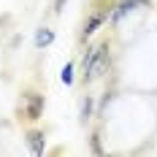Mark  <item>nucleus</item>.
Segmentation results:
<instances>
[{"label":"nucleus","mask_w":157,"mask_h":157,"mask_svg":"<svg viewBox=\"0 0 157 157\" xmlns=\"http://www.w3.org/2000/svg\"><path fill=\"white\" fill-rule=\"evenodd\" d=\"M109 44H98L84 54V84H92L109 73Z\"/></svg>","instance_id":"nucleus-1"},{"label":"nucleus","mask_w":157,"mask_h":157,"mask_svg":"<svg viewBox=\"0 0 157 157\" xmlns=\"http://www.w3.org/2000/svg\"><path fill=\"white\" fill-rule=\"evenodd\" d=\"M44 106H46V98H44L41 92H35V90H27V92H22V106H19V114H22L27 122H35V119H41Z\"/></svg>","instance_id":"nucleus-2"},{"label":"nucleus","mask_w":157,"mask_h":157,"mask_svg":"<svg viewBox=\"0 0 157 157\" xmlns=\"http://www.w3.org/2000/svg\"><path fill=\"white\" fill-rule=\"evenodd\" d=\"M136 8H149V0H119V3L114 6V11L109 14L111 25H117L122 16H127L130 11H136Z\"/></svg>","instance_id":"nucleus-3"},{"label":"nucleus","mask_w":157,"mask_h":157,"mask_svg":"<svg viewBox=\"0 0 157 157\" xmlns=\"http://www.w3.org/2000/svg\"><path fill=\"white\" fill-rule=\"evenodd\" d=\"M25 141H27V149L35 157H41L46 152V136H44V130H27L25 133Z\"/></svg>","instance_id":"nucleus-4"},{"label":"nucleus","mask_w":157,"mask_h":157,"mask_svg":"<svg viewBox=\"0 0 157 157\" xmlns=\"http://www.w3.org/2000/svg\"><path fill=\"white\" fill-rule=\"evenodd\" d=\"M106 16H109V14H103V11H92L90 19L84 22V27H81V41H87V38H90V35H92V33L106 22Z\"/></svg>","instance_id":"nucleus-5"},{"label":"nucleus","mask_w":157,"mask_h":157,"mask_svg":"<svg viewBox=\"0 0 157 157\" xmlns=\"http://www.w3.org/2000/svg\"><path fill=\"white\" fill-rule=\"evenodd\" d=\"M52 41H54V30H49V27H41V30L35 33V46H38V49L49 46Z\"/></svg>","instance_id":"nucleus-6"},{"label":"nucleus","mask_w":157,"mask_h":157,"mask_svg":"<svg viewBox=\"0 0 157 157\" xmlns=\"http://www.w3.org/2000/svg\"><path fill=\"white\" fill-rule=\"evenodd\" d=\"M60 78H63V84H65V87H71V84H73V63H68V65L63 68Z\"/></svg>","instance_id":"nucleus-7"},{"label":"nucleus","mask_w":157,"mask_h":157,"mask_svg":"<svg viewBox=\"0 0 157 157\" xmlns=\"http://www.w3.org/2000/svg\"><path fill=\"white\" fill-rule=\"evenodd\" d=\"M90 114H92V98H84L81 100V122H87Z\"/></svg>","instance_id":"nucleus-8"},{"label":"nucleus","mask_w":157,"mask_h":157,"mask_svg":"<svg viewBox=\"0 0 157 157\" xmlns=\"http://www.w3.org/2000/svg\"><path fill=\"white\" fill-rule=\"evenodd\" d=\"M92 152L95 155H103V146H100V136L98 133H92Z\"/></svg>","instance_id":"nucleus-9"},{"label":"nucleus","mask_w":157,"mask_h":157,"mask_svg":"<svg viewBox=\"0 0 157 157\" xmlns=\"http://www.w3.org/2000/svg\"><path fill=\"white\" fill-rule=\"evenodd\" d=\"M63 3H65V0H57V3H54V14H60V11H63Z\"/></svg>","instance_id":"nucleus-10"}]
</instances>
